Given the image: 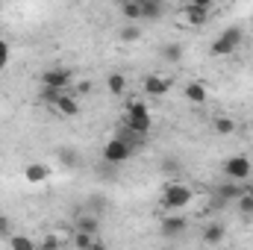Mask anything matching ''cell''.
<instances>
[{"label":"cell","instance_id":"1","mask_svg":"<svg viewBox=\"0 0 253 250\" xmlns=\"http://www.w3.org/2000/svg\"><path fill=\"white\" fill-rule=\"evenodd\" d=\"M191 200H194V191L191 186L186 183H180V180H171L165 191H162V197H159V203H162V209L165 212H180V209H186Z\"/></svg>","mask_w":253,"mask_h":250},{"label":"cell","instance_id":"2","mask_svg":"<svg viewBox=\"0 0 253 250\" xmlns=\"http://www.w3.org/2000/svg\"><path fill=\"white\" fill-rule=\"evenodd\" d=\"M124 126L126 129H132L135 135H147L150 132V109L141 103V100H132V103H126V115H124Z\"/></svg>","mask_w":253,"mask_h":250},{"label":"cell","instance_id":"3","mask_svg":"<svg viewBox=\"0 0 253 250\" xmlns=\"http://www.w3.org/2000/svg\"><path fill=\"white\" fill-rule=\"evenodd\" d=\"M242 39H245V30L242 27H227L215 42H212V56H230V53H236L239 50V44H242Z\"/></svg>","mask_w":253,"mask_h":250},{"label":"cell","instance_id":"4","mask_svg":"<svg viewBox=\"0 0 253 250\" xmlns=\"http://www.w3.org/2000/svg\"><path fill=\"white\" fill-rule=\"evenodd\" d=\"M221 171H224V177H227V180L245 183V180H251V174H253V162L248 159V156H245V153H236V156L224 159Z\"/></svg>","mask_w":253,"mask_h":250},{"label":"cell","instance_id":"5","mask_svg":"<svg viewBox=\"0 0 253 250\" xmlns=\"http://www.w3.org/2000/svg\"><path fill=\"white\" fill-rule=\"evenodd\" d=\"M132 144L126 141L124 135H115V138H109L106 144H103V153H100V159H106V162H112V165H124L126 159L132 156Z\"/></svg>","mask_w":253,"mask_h":250},{"label":"cell","instance_id":"6","mask_svg":"<svg viewBox=\"0 0 253 250\" xmlns=\"http://www.w3.org/2000/svg\"><path fill=\"white\" fill-rule=\"evenodd\" d=\"M42 88H56V91H71L74 88V74L65 68H47L42 74Z\"/></svg>","mask_w":253,"mask_h":250},{"label":"cell","instance_id":"7","mask_svg":"<svg viewBox=\"0 0 253 250\" xmlns=\"http://www.w3.org/2000/svg\"><path fill=\"white\" fill-rule=\"evenodd\" d=\"M242 191H245V186H242V183H236V180H227V183H221V186L215 188L212 206H215V209H224V206L236 203V200L242 197Z\"/></svg>","mask_w":253,"mask_h":250},{"label":"cell","instance_id":"8","mask_svg":"<svg viewBox=\"0 0 253 250\" xmlns=\"http://www.w3.org/2000/svg\"><path fill=\"white\" fill-rule=\"evenodd\" d=\"M186 230H189V221H186L183 215L168 212V215L159 221V233H162L165 239H180V236H186Z\"/></svg>","mask_w":253,"mask_h":250},{"label":"cell","instance_id":"9","mask_svg":"<svg viewBox=\"0 0 253 250\" xmlns=\"http://www.w3.org/2000/svg\"><path fill=\"white\" fill-rule=\"evenodd\" d=\"M50 106H53L59 115H65V118H77V115H80V100H77L71 91H59V94L50 100Z\"/></svg>","mask_w":253,"mask_h":250},{"label":"cell","instance_id":"10","mask_svg":"<svg viewBox=\"0 0 253 250\" xmlns=\"http://www.w3.org/2000/svg\"><path fill=\"white\" fill-rule=\"evenodd\" d=\"M74 230H83V233L97 236V233H100V215H94V212H88V209H80L77 218H74Z\"/></svg>","mask_w":253,"mask_h":250},{"label":"cell","instance_id":"11","mask_svg":"<svg viewBox=\"0 0 253 250\" xmlns=\"http://www.w3.org/2000/svg\"><path fill=\"white\" fill-rule=\"evenodd\" d=\"M171 80L168 77H159V74H150V77H144V91L150 94V97H165L168 91H171Z\"/></svg>","mask_w":253,"mask_h":250},{"label":"cell","instance_id":"12","mask_svg":"<svg viewBox=\"0 0 253 250\" xmlns=\"http://www.w3.org/2000/svg\"><path fill=\"white\" fill-rule=\"evenodd\" d=\"M56 162L62 165V168H68V171H74V168H80L83 165V156H80V150L77 147H56Z\"/></svg>","mask_w":253,"mask_h":250},{"label":"cell","instance_id":"13","mask_svg":"<svg viewBox=\"0 0 253 250\" xmlns=\"http://www.w3.org/2000/svg\"><path fill=\"white\" fill-rule=\"evenodd\" d=\"M183 18H186V24H189V27H203V24L209 21V6L189 3V6L183 9Z\"/></svg>","mask_w":253,"mask_h":250},{"label":"cell","instance_id":"14","mask_svg":"<svg viewBox=\"0 0 253 250\" xmlns=\"http://www.w3.org/2000/svg\"><path fill=\"white\" fill-rule=\"evenodd\" d=\"M183 56H186V47H183L180 42H168V44H162V50H159V59L165 65H180Z\"/></svg>","mask_w":253,"mask_h":250},{"label":"cell","instance_id":"15","mask_svg":"<svg viewBox=\"0 0 253 250\" xmlns=\"http://www.w3.org/2000/svg\"><path fill=\"white\" fill-rule=\"evenodd\" d=\"M183 94H186V100L189 103H206V97H209V91H206V85L200 83V80H191V83H186L183 85Z\"/></svg>","mask_w":253,"mask_h":250},{"label":"cell","instance_id":"16","mask_svg":"<svg viewBox=\"0 0 253 250\" xmlns=\"http://www.w3.org/2000/svg\"><path fill=\"white\" fill-rule=\"evenodd\" d=\"M200 239H203L206 245H221V242L227 239V230H224V224H218V221H212V224H206V227H203V233H200Z\"/></svg>","mask_w":253,"mask_h":250},{"label":"cell","instance_id":"17","mask_svg":"<svg viewBox=\"0 0 253 250\" xmlns=\"http://www.w3.org/2000/svg\"><path fill=\"white\" fill-rule=\"evenodd\" d=\"M162 15V0H141V21H159Z\"/></svg>","mask_w":253,"mask_h":250},{"label":"cell","instance_id":"18","mask_svg":"<svg viewBox=\"0 0 253 250\" xmlns=\"http://www.w3.org/2000/svg\"><path fill=\"white\" fill-rule=\"evenodd\" d=\"M24 177H27L30 183H44V180L50 177V168H47V165H42V162H33V165H27Z\"/></svg>","mask_w":253,"mask_h":250},{"label":"cell","instance_id":"19","mask_svg":"<svg viewBox=\"0 0 253 250\" xmlns=\"http://www.w3.org/2000/svg\"><path fill=\"white\" fill-rule=\"evenodd\" d=\"M121 15H124V21H129V24L141 21V0H126V3H121Z\"/></svg>","mask_w":253,"mask_h":250},{"label":"cell","instance_id":"20","mask_svg":"<svg viewBox=\"0 0 253 250\" xmlns=\"http://www.w3.org/2000/svg\"><path fill=\"white\" fill-rule=\"evenodd\" d=\"M106 88H109V94H115V97L126 94V77H124V74H109Z\"/></svg>","mask_w":253,"mask_h":250},{"label":"cell","instance_id":"21","mask_svg":"<svg viewBox=\"0 0 253 250\" xmlns=\"http://www.w3.org/2000/svg\"><path fill=\"white\" fill-rule=\"evenodd\" d=\"M215 132H218V135H233V132H236V121L227 118V115L215 118Z\"/></svg>","mask_w":253,"mask_h":250},{"label":"cell","instance_id":"22","mask_svg":"<svg viewBox=\"0 0 253 250\" xmlns=\"http://www.w3.org/2000/svg\"><path fill=\"white\" fill-rule=\"evenodd\" d=\"M118 36H121V42L132 44V42H138V39H141V27H135V24H129V21H126V27L118 33Z\"/></svg>","mask_w":253,"mask_h":250},{"label":"cell","instance_id":"23","mask_svg":"<svg viewBox=\"0 0 253 250\" xmlns=\"http://www.w3.org/2000/svg\"><path fill=\"white\" fill-rule=\"evenodd\" d=\"M6 242H9V248H18V250H33V248H39V242H33V239H27V236H9Z\"/></svg>","mask_w":253,"mask_h":250},{"label":"cell","instance_id":"24","mask_svg":"<svg viewBox=\"0 0 253 250\" xmlns=\"http://www.w3.org/2000/svg\"><path fill=\"white\" fill-rule=\"evenodd\" d=\"M85 209H88V212H94V215H103V212H106V197L91 194V197L85 200Z\"/></svg>","mask_w":253,"mask_h":250},{"label":"cell","instance_id":"25","mask_svg":"<svg viewBox=\"0 0 253 250\" xmlns=\"http://www.w3.org/2000/svg\"><path fill=\"white\" fill-rule=\"evenodd\" d=\"M74 245H77V248H94V245H97V239H94L91 233H83V230H74Z\"/></svg>","mask_w":253,"mask_h":250},{"label":"cell","instance_id":"26","mask_svg":"<svg viewBox=\"0 0 253 250\" xmlns=\"http://www.w3.org/2000/svg\"><path fill=\"white\" fill-rule=\"evenodd\" d=\"M159 168H162V174H168V177H174V174H180V171H183V168H180V162H177L174 156H165Z\"/></svg>","mask_w":253,"mask_h":250},{"label":"cell","instance_id":"27","mask_svg":"<svg viewBox=\"0 0 253 250\" xmlns=\"http://www.w3.org/2000/svg\"><path fill=\"white\" fill-rule=\"evenodd\" d=\"M236 203H239V209H242L245 215H253V197L248 194V191H242V197H239Z\"/></svg>","mask_w":253,"mask_h":250},{"label":"cell","instance_id":"28","mask_svg":"<svg viewBox=\"0 0 253 250\" xmlns=\"http://www.w3.org/2000/svg\"><path fill=\"white\" fill-rule=\"evenodd\" d=\"M9 56H12V53H9V42H3V39H0V68H6V65H9Z\"/></svg>","mask_w":253,"mask_h":250},{"label":"cell","instance_id":"29","mask_svg":"<svg viewBox=\"0 0 253 250\" xmlns=\"http://www.w3.org/2000/svg\"><path fill=\"white\" fill-rule=\"evenodd\" d=\"M0 236H3V239L12 236V221H9L6 215H0Z\"/></svg>","mask_w":253,"mask_h":250},{"label":"cell","instance_id":"30","mask_svg":"<svg viewBox=\"0 0 253 250\" xmlns=\"http://www.w3.org/2000/svg\"><path fill=\"white\" fill-rule=\"evenodd\" d=\"M71 91H77V94H88L91 91V83L88 80H83V83H74V88Z\"/></svg>","mask_w":253,"mask_h":250},{"label":"cell","instance_id":"31","mask_svg":"<svg viewBox=\"0 0 253 250\" xmlns=\"http://www.w3.org/2000/svg\"><path fill=\"white\" fill-rule=\"evenodd\" d=\"M59 245H62V242H59L56 236H47V239H42V242H39V248H59Z\"/></svg>","mask_w":253,"mask_h":250},{"label":"cell","instance_id":"32","mask_svg":"<svg viewBox=\"0 0 253 250\" xmlns=\"http://www.w3.org/2000/svg\"><path fill=\"white\" fill-rule=\"evenodd\" d=\"M191 3H197V6H212V0H191Z\"/></svg>","mask_w":253,"mask_h":250},{"label":"cell","instance_id":"33","mask_svg":"<svg viewBox=\"0 0 253 250\" xmlns=\"http://www.w3.org/2000/svg\"><path fill=\"white\" fill-rule=\"evenodd\" d=\"M245 191H248V194H251V197H253V186H245Z\"/></svg>","mask_w":253,"mask_h":250},{"label":"cell","instance_id":"34","mask_svg":"<svg viewBox=\"0 0 253 250\" xmlns=\"http://www.w3.org/2000/svg\"><path fill=\"white\" fill-rule=\"evenodd\" d=\"M251 24H253V12H251Z\"/></svg>","mask_w":253,"mask_h":250},{"label":"cell","instance_id":"35","mask_svg":"<svg viewBox=\"0 0 253 250\" xmlns=\"http://www.w3.org/2000/svg\"><path fill=\"white\" fill-rule=\"evenodd\" d=\"M118 3H126V0H118Z\"/></svg>","mask_w":253,"mask_h":250}]
</instances>
